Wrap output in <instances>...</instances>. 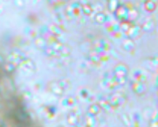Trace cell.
Wrapping results in <instances>:
<instances>
[{"label": "cell", "mask_w": 158, "mask_h": 127, "mask_svg": "<svg viewBox=\"0 0 158 127\" xmlns=\"http://www.w3.org/2000/svg\"><path fill=\"white\" fill-rule=\"evenodd\" d=\"M138 12L136 9L133 8H130L129 21L133 22L138 18Z\"/></svg>", "instance_id": "obj_22"}, {"label": "cell", "mask_w": 158, "mask_h": 127, "mask_svg": "<svg viewBox=\"0 0 158 127\" xmlns=\"http://www.w3.org/2000/svg\"><path fill=\"white\" fill-rule=\"evenodd\" d=\"M133 77L134 80L146 83L147 80V76L142 70L137 69L133 72Z\"/></svg>", "instance_id": "obj_12"}, {"label": "cell", "mask_w": 158, "mask_h": 127, "mask_svg": "<svg viewBox=\"0 0 158 127\" xmlns=\"http://www.w3.org/2000/svg\"><path fill=\"white\" fill-rule=\"evenodd\" d=\"M156 83L158 85V76L156 79Z\"/></svg>", "instance_id": "obj_28"}, {"label": "cell", "mask_w": 158, "mask_h": 127, "mask_svg": "<svg viewBox=\"0 0 158 127\" xmlns=\"http://www.w3.org/2000/svg\"><path fill=\"white\" fill-rule=\"evenodd\" d=\"M140 26L142 31L146 32H150L154 29L155 23L153 19H149L145 21Z\"/></svg>", "instance_id": "obj_13"}, {"label": "cell", "mask_w": 158, "mask_h": 127, "mask_svg": "<svg viewBox=\"0 0 158 127\" xmlns=\"http://www.w3.org/2000/svg\"><path fill=\"white\" fill-rule=\"evenodd\" d=\"M101 108L98 104H92L88 108L87 114L95 117L99 113Z\"/></svg>", "instance_id": "obj_17"}, {"label": "cell", "mask_w": 158, "mask_h": 127, "mask_svg": "<svg viewBox=\"0 0 158 127\" xmlns=\"http://www.w3.org/2000/svg\"><path fill=\"white\" fill-rule=\"evenodd\" d=\"M151 122L152 124H155L158 122V111L155 112L153 114Z\"/></svg>", "instance_id": "obj_27"}, {"label": "cell", "mask_w": 158, "mask_h": 127, "mask_svg": "<svg viewBox=\"0 0 158 127\" xmlns=\"http://www.w3.org/2000/svg\"><path fill=\"white\" fill-rule=\"evenodd\" d=\"M70 82L67 80L62 79L50 82L48 89L52 93L57 95L63 94L69 88Z\"/></svg>", "instance_id": "obj_3"}, {"label": "cell", "mask_w": 158, "mask_h": 127, "mask_svg": "<svg viewBox=\"0 0 158 127\" xmlns=\"http://www.w3.org/2000/svg\"><path fill=\"white\" fill-rule=\"evenodd\" d=\"M145 10L148 12H152L155 11L156 8V3L152 0H147L144 3Z\"/></svg>", "instance_id": "obj_18"}, {"label": "cell", "mask_w": 158, "mask_h": 127, "mask_svg": "<svg viewBox=\"0 0 158 127\" xmlns=\"http://www.w3.org/2000/svg\"><path fill=\"white\" fill-rule=\"evenodd\" d=\"M98 104L101 109L106 111L110 112L113 109L107 99H102L100 100L99 101Z\"/></svg>", "instance_id": "obj_19"}, {"label": "cell", "mask_w": 158, "mask_h": 127, "mask_svg": "<svg viewBox=\"0 0 158 127\" xmlns=\"http://www.w3.org/2000/svg\"><path fill=\"white\" fill-rule=\"evenodd\" d=\"M82 12L86 15H90L93 12L92 7L88 3L81 5Z\"/></svg>", "instance_id": "obj_23"}, {"label": "cell", "mask_w": 158, "mask_h": 127, "mask_svg": "<svg viewBox=\"0 0 158 127\" xmlns=\"http://www.w3.org/2000/svg\"><path fill=\"white\" fill-rule=\"evenodd\" d=\"M112 72L119 87L125 84L128 73V68L126 64L122 62L118 63L114 67Z\"/></svg>", "instance_id": "obj_2"}, {"label": "cell", "mask_w": 158, "mask_h": 127, "mask_svg": "<svg viewBox=\"0 0 158 127\" xmlns=\"http://www.w3.org/2000/svg\"><path fill=\"white\" fill-rule=\"evenodd\" d=\"M142 31L140 26L133 23L125 34L127 38L134 40L140 36Z\"/></svg>", "instance_id": "obj_9"}, {"label": "cell", "mask_w": 158, "mask_h": 127, "mask_svg": "<svg viewBox=\"0 0 158 127\" xmlns=\"http://www.w3.org/2000/svg\"><path fill=\"white\" fill-rule=\"evenodd\" d=\"M44 113L46 117H52L55 115L56 111L53 107H47L44 109Z\"/></svg>", "instance_id": "obj_26"}, {"label": "cell", "mask_w": 158, "mask_h": 127, "mask_svg": "<svg viewBox=\"0 0 158 127\" xmlns=\"http://www.w3.org/2000/svg\"><path fill=\"white\" fill-rule=\"evenodd\" d=\"M107 19V15L104 12L100 11L97 12L94 16L95 22L99 24H102L106 22Z\"/></svg>", "instance_id": "obj_16"}, {"label": "cell", "mask_w": 158, "mask_h": 127, "mask_svg": "<svg viewBox=\"0 0 158 127\" xmlns=\"http://www.w3.org/2000/svg\"><path fill=\"white\" fill-rule=\"evenodd\" d=\"M89 59L91 63L95 64H98L102 61L100 54L94 51L89 55Z\"/></svg>", "instance_id": "obj_21"}, {"label": "cell", "mask_w": 158, "mask_h": 127, "mask_svg": "<svg viewBox=\"0 0 158 127\" xmlns=\"http://www.w3.org/2000/svg\"><path fill=\"white\" fill-rule=\"evenodd\" d=\"M107 99L114 109L123 105L126 101V97L124 94L117 92L111 94Z\"/></svg>", "instance_id": "obj_5"}, {"label": "cell", "mask_w": 158, "mask_h": 127, "mask_svg": "<svg viewBox=\"0 0 158 127\" xmlns=\"http://www.w3.org/2000/svg\"><path fill=\"white\" fill-rule=\"evenodd\" d=\"M95 117L87 115L85 119V123L87 126L93 127L96 124Z\"/></svg>", "instance_id": "obj_25"}, {"label": "cell", "mask_w": 158, "mask_h": 127, "mask_svg": "<svg viewBox=\"0 0 158 127\" xmlns=\"http://www.w3.org/2000/svg\"><path fill=\"white\" fill-rule=\"evenodd\" d=\"M135 46L133 40L128 38L124 39L121 44L122 49L128 52L133 51L135 49Z\"/></svg>", "instance_id": "obj_11"}, {"label": "cell", "mask_w": 158, "mask_h": 127, "mask_svg": "<svg viewBox=\"0 0 158 127\" xmlns=\"http://www.w3.org/2000/svg\"><path fill=\"white\" fill-rule=\"evenodd\" d=\"M77 109H74L68 113L67 121L68 124L72 126H76L79 123L80 113Z\"/></svg>", "instance_id": "obj_8"}, {"label": "cell", "mask_w": 158, "mask_h": 127, "mask_svg": "<svg viewBox=\"0 0 158 127\" xmlns=\"http://www.w3.org/2000/svg\"><path fill=\"white\" fill-rule=\"evenodd\" d=\"M40 48L47 55L53 57H62L68 56L71 52L67 45L59 40L48 42L44 39Z\"/></svg>", "instance_id": "obj_1"}, {"label": "cell", "mask_w": 158, "mask_h": 127, "mask_svg": "<svg viewBox=\"0 0 158 127\" xmlns=\"http://www.w3.org/2000/svg\"><path fill=\"white\" fill-rule=\"evenodd\" d=\"M149 64L154 70H158V55H155L150 58L149 59Z\"/></svg>", "instance_id": "obj_24"}, {"label": "cell", "mask_w": 158, "mask_h": 127, "mask_svg": "<svg viewBox=\"0 0 158 127\" xmlns=\"http://www.w3.org/2000/svg\"><path fill=\"white\" fill-rule=\"evenodd\" d=\"M102 83L104 86L110 89H114L119 87L114 76L112 72H107L104 75L102 79Z\"/></svg>", "instance_id": "obj_7"}, {"label": "cell", "mask_w": 158, "mask_h": 127, "mask_svg": "<svg viewBox=\"0 0 158 127\" xmlns=\"http://www.w3.org/2000/svg\"><path fill=\"white\" fill-rule=\"evenodd\" d=\"M82 11L81 6L80 3H74L65 9V15L69 19L72 20L79 15Z\"/></svg>", "instance_id": "obj_6"}, {"label": "cell", "mask_w": 158, "mask_h": 127, "mask_svg": "<svg viewBox=\"0 0 158 127\" xmlns=\"http://www.w3.org/2000/svg\"><path fill=\"white\" fill-rule=\"evenodd\" d=\"M79 94L82 99L87 101H91L94 98L91 92L86 88H81L79 90Z\"/></svg>", "instance_id": "obj_15"}, {"label": "cell", "mask_w": 158, "mask_h": 127, "mask_svg": "<svg viewBox=\"0 0 158 127\" xmlns=\"http://www.w3.org/2000/svg\"><path fill=\"white\" fill-rule=\"evenodd\" d=\"M131 86L133 91L139 95L144 93L147 89L146 83L134 80L131 82Z\"/></svg>", "instance_id": "obj_10"}, {"label": "cell", "mask_w": 158, "mask_h": 127, "mask_svg": "<svg viewBox=\"0 0 158 127\" xmlns=\"http://www.w3.org/2000/svg\"><path fill=\"white\" fill-rule=\"evenodd\" d=\"M130 7L120 4L113 13L115 19L120 22L128 21Z\"/></svg>", "instance_id": "obj_4"}, {"label": "cell", "mask_w": 158, "mask_h": 127, "mask_svg": "<svg viewBox=\"0 0 158 127\" xmlns=\"http://www.w3.org/2000/svg\"><path fill=\"white\" fill-rule=\"evenodd\" d=\"M120 4L118 0H108V10L110 12L113 13Z\"/></svg>", "instance_id": "obj_20"}, {"label": "cell", "mask_w": 158, "mask_h": 127, "mask_svg": "<svg viewBox=\"0 0 158 127\" xmlns=\"http://www.w3.org/2000/svg\"><path fill=\"white\" fill-rule=\"evenodd\" d=\"M77 99L74 96H69L64 98L61 101L62 105L66 108L74 107L77 104Z\"/></svg>", "instance_id": "obj_14"}]
</instances>
